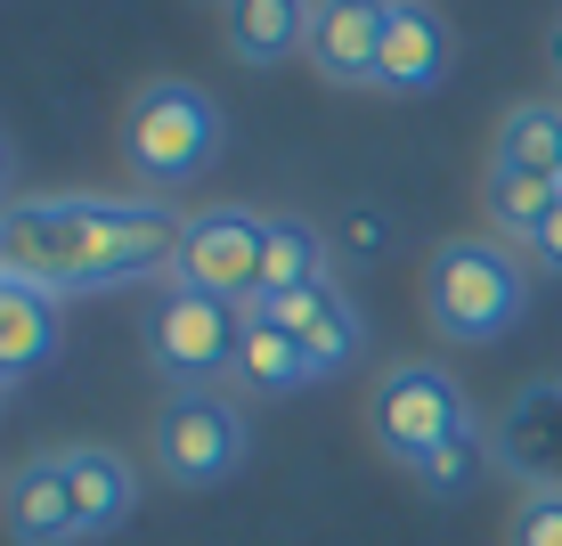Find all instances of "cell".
<instances>
[{
  "mask_svg": "<svg viewBox=\"0 0 562 546\" xmlns=\"http://www.w3.org/2000/svg\"><path fill=\"white\" fill-rule=\"evenodd\" d=\"M342 245H351V253H367V261H375V253L392 245V221H383L375 204H367V212L351 204V212H342Z\"/></svg>",
  "mask_w": 562,
  "mask_h": 546,
  "instance_id": "obj_22",
  "label": "cell"
},
{
  "mask_svg": "<svg viewBox=\"0 0 562 546\" xmlns=\"http://www.w3.org/2000/svg\"><path fill=\"white\" fill-rule=\"evenodd\" d=\"M310 9L318 0H228V57L237 66H285L310 49Z\"/></svg>",
  "mask_w": 562,
  "mask_h": 546,
  "instance_id": "obj_15",
  "label": "cell"
},
{
  "mask_svg": "<svg viewBox=\"0 0 562 546\" xmlns=\"http://www.w3.org/2000/svg\"><path fill=\"white\" fill-rule=\"evenodd\" d=\"M424 310L449 343H490L530 310V269L514 261L506 237H449L424 269Z\"/></svg>",
  "mask_w": 562,
  "mask_h": 546,
  "instance_id": "obj_2",
  "label": "cell"
},
{
  "mask_svg": "<svg viewBox=\"0 0 562 546\" xmlns=\"http://www.w3.org/2000/svg\"><path fill=\"white\" fill-rule=\"evenodd\" d=\"M554 180H562V171H554Z\"/></svg>",
  "mask_w": 562,
  "mask_h": 546,
  "instance_id": "obj_27",
  "label": "cell"
},
{
  "mask_svg": "<svg viewBox=\"0 0 562 546\" xmlns=\"http://www.w3.org/2000/svg\"><path fill=\"white\" fill-rule=\"evenodd\" d=\"M0 383H9V376H0Z\"/></svg>",
  "mask_w": 562,
  "mask_h": 546,
  "instance_id": "obj_28",
  "label": "cell"
},
{
  "mask_svg": "<svg viewBox=\"0 0 562 546\" xmlns=\"http://www.w3.org/2000/svg\"><path fill=\"white\" fill-rule=\"evenodd\" d=\"M562 204V180L554 171H514V164H490V221L506 229L514 245H530L547 229V212Z\"/></svg>",
  "mask_w": 562,
  "mask_h": 546,
  "instance_id": "obj_17",
  "label": "cell"
},
{
  "mask_svg": "<svg viewBox=\"0 0 562 546\" xmlns=\"http://www.w3.org/2000/svg\"><path fill=\"white\" fill-rule=\"evenodd\" d=\"M0 278H9V212H0Z\"/></svg>",
  "mask_w": 562,
  "mask_h": 546,
  "instance_id": "obj_24",
  "label": "cell"
},
{
  "mask_svg": "<svg viewBox=\"0 0 562 546\" xmlns=\"http://www.w3.org/2000/svg\"><path fill=\"white\" fill-rule=\"evenodd\" d=\"M147 350L171 383L196 392L204 376H221L237 359V302H212V294H188V286H164L147 310Z\"/></svg>",
  "mask_w": 562,
  "mask_h": 546,
  "instance_id": "obj_6",
  "label": "cell"
},
{
  "mask_svg": "<svg viewBox=\"0 0 562 546\" xmlns=\"http://www.w3.org/2000/svg\"><path fill=\"white\" fill-rule=\"evenodd\" d=\"M155 457L180 490H204V481H228L245 465V416L221 392H180L155 424Z\"/></svg>",
  "mask_w": 562,
  "mask_h": 546,
  "instance_id": "obj_7",
  "label": "cell"
},
{
  "mask_svg": "<svg viewBox=\"0 0 562 546\" xmlns=\"http://www.w3.org/2000/svg\"><path fill=\"white\" fill-rule=\"evenodd\" d=\"M530 253H538V269H562V204L547 212V229L530 237Z\"/></svg>",
  "mask_w": 562,
  "mask_h": 546,
  "instance_id": "obj_23",
  "label": "cell"
},
{
  "mask_svg": "<svg viewBox=\"0 0 562 546\" xmlns=\"http://www.w3.org/2000/svg\"><path fill=\"white\" fill-rule=\"evenodd\" d=\"M66 457V490H74V531L82 538H99L114 531V522L139 505V473H131V457L123 448H99V441H74V448H57Z\"/></svg>",
  "mask_w": 562,
  "mask_h": 546,
  "instance_id": "obj_13",
  "label": "cell"
},
{
  "mask_svg": "<svg viewBox=\"0 0 562 546\" xmlns=\"http://www.w3.org/2000/svg\"><path fill=\"white\" fill-rule=\"evenodd\" d=\"M554 74H562V25H554Z\"/></svg>",
  "mask_w": 562,
  "mask_h": 546,
  "instance_id": "obj_26",
  "label": "cell"
},
{
  "mask_svg": "<svg viewBox=\"0 0 562 546\" xmlns=\"http://www.w3.org/2000/svg\"><path fill=\"white\" fill-rule=\"evenodd\" d=\"M57 343H66V294H49V286L33 278H0V376H33V367L57 359Z\"/></svg>",
  "mask_w": 562,
  "mask_h": 546,
  "instance_id": "obj_11",
  "label": "cell"
},
{
  "mask_svg": "<svg viewBox=\"0 0 562 546\" xmlns=\"http://www.w3.org/2000/svg\"><path fill=\"white\" fill-rule=\"evenodd\" d=\"M0 522L16 546H66L74 531V490H66V457H25L0 490Z\"/></svg>",
  "mask_w": 562,
  "mask_h": 546,
  "instance_id": "obj_12",
  "label": "cell"
},
{
  "mask_svg": "<svg viewBox=\"0 0 562 546\" xmlns=\"http://www.w3.org/2000/svg\"><path fill=\"white\" fill-rule=\"evenodd\" d=\"M228 376L245 383V392H302V383H318V367H310V350L285 335V326H269L261 294L237 302V359H228Z\"/></svg>",
  "mask_w": 562,
  "mask_h": 546,
  "instance_id": "obj_14",
  "label": "cell"
},
{
  "mask_svg": "<svg viewBox=\"0 0 562 546\" xmlns=\"http://www.w3.org/2000/svg\"><path fill=\"white\" fill-rule=\"evenodd\" d=\"M383 25L392 0H318L310 9V66L342 90H375V57H383Z\"/></svg>",
  "mask_w": 562,
  "mask_h": 546,
  "instance_id": "obj_8",
  "label": "cell"
},
{
  "mask_svg": "<svg viewBox=\"0 0 562 546\" xmlns=\"http://www.w3.org/2000/svg\"><path fill=\"white\" fill-rule=\"evenodd\" d=\"M449 57H457L449 16L424 9V0H392V25H383V57H375V90H392V99H424V90L449 82Z\"/></svg>",
  "mask_w": 562,
  "mask_h": 546,
  "instance_id": "obj_9",
  "label": "cell"
},
{
  "mask_svg": "<svg viewBox=\"0 0 562 546\" xmlns=\"http://www.w3.org/2000/svg\"><path fill=\"white\" fill-rule=\"evenodd\" d=\"M221 147V114L196 82H147L139 99L123 107V164L155 188H180L196 180Z\"/></svg>",
  "mask_w": 562,
  "mask_h": 546,
  "instance_id": "obj_3",
  "label": "cell"
},
{
  "mask_svg": "<svg viewBox=\"0 0 562 546\" xmlns=\"http://www.w3.org/2000/svg\"><path fill=\"white\" fill-rule=\"evenodd\" d=\"M481 465H490V441H481V424H464L449 448H432V457L416 465V481H424L432 498H464V490L481 481Z\"/></svg>",
  "mask_w": 562,
  "mask_h": 546,
  "instance_id": "obj_20",
  "label": "cell"
},
{
  "mask_svg": "<svg viewBox=\"0 0 562 546\" xmlns=\"http://www.w3.org/2000/svg\"><path fill=\"white\" fill-rule=\"evenodd\" d=\"M497 164H514V171H562V107H547V99L506 107V123H497Z\"/></svg>",
  "mask_w": 562,
  "mask_h": 546,
  "instance_id": "obj_18",
  "label": "cell"
},
{
  "mask_svg": "<svg viewBox=\"0 0 562 546\" xmlns=\"http://www.w3.org/2000/svg\"><path fill=\"white\" fill-rule=\"evenodd\" d=\"M310 286H326V237L310 221H294V212H278L261 237V294H310Z\"/></svg>",
  "mask_w": 562,
  "mask_h": 546,
  "instance_id": "obj_16",
  "label": "cell"
},
{
  "mask_svg": "<svg viewBox=\"0 0 562 546\" xmlns=\"http://www.w3.org/2000/svg\"><path fill=\"white\" fill-rule=\"evenodd\" d=\"M367 424H375V448H383V457L416 473L432 448H449L464 424H473V408H464V392H457L449 367L400 359V367H383L375 392H367Z\"/></svg>",
  "mask_w": 562,
  "mask_h": 546,
  "instance_id": "obj_4",
  "label": "cell"
},
{
  "mask_svg": "<svg viewBox=\"0 0 562 546\" xmlns=\"http://www.w3.org/2000/svg\"><path fill=\"white\" fill-rule=\"evenodd\" d=\"M188 221L139 197H25L9 204V269L49 294L82 286H131L180 261Z\"/></svg>",
  "mask_w": 562,
  "mask_h": 546,
  "instance_id": "obj_1",
  "label": "cell"
},
{
  "mask_svg": "<svg viewBox=\"0 0 562 546\" xmlns=\"http://www.w3.org/2000/svg\"><path fill=\"white\" fill-rule=\"evenodd\" d=\"M514 546H562V490H530L514 505Z\"/></svg>",
  "mask_w": 562,
  "mask_h": 546,
  "instance_id": "obj_21",
  "label": "cell"
},
{
  "mask_svg": "<svg viewBox=\"0 0 562 546\" xmlns=\"http://www.w3.org/2000/svg\"><path fill=\"white\" fill-rule=\"evenodd\" d=\"M9 171H16V155H9V140H0V188H9Z\"/></svg>",
  "mask_w": 562,
  "mask_h": 546,
  "instance_id": "obj_25",
  "label": "cell"
},
{
  "mask_svg": "<svg viewBox=\"0 0 562 546\" xmlns=\"http://www.w3.org/2000/svg\"><path fill=\"white\" fill-rule=\"evenodd\" d=\"M359 310H351V294H335V286H326V302H318V319L302 326V350H310V367H318V376H335V367H351L359 359Z\"/></svg>",
  "mask_w": 562,
  "mask_h": 546,
  "instance_id": "obj_19",
  "label": "cell"
},
{
  "mask_svg": "<svg viewBox=\"0 0 562 546\" xmlns=\"http://www.w3.org/2000/svg\"><path fill=\"white\" fill-rule=\"evenodd\" d=\"M261 237H269V221L245 204L196 212L180 237V261H171V286L212 294V302H254L261 294Z\"/></svg>",
  "mask_w": 562,
  "mask_h": 546,
  "instance_id": "obj_5",
  "label": "cell"
},
{
  "mask_svg": "<svg viewBox=\"0 0 562 546\" xmlns=\"http://www.w3.org/2000/svg\"><path fill=\"white\" fill-rule=\"evenodd\" d=\"M497 465L530 490H562V383H530L497 424Z\"/></svg>",
  "mask_w": 562,
  "mask_h": 546,
  "instance_id": "obj_10",
  "label": "cell"
}]
</instances>
